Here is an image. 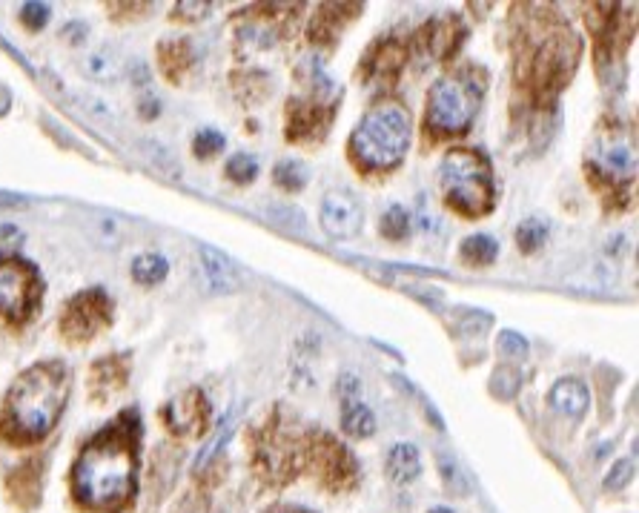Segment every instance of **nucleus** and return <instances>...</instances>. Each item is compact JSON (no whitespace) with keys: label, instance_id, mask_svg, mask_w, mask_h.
<instances>
[{"label":"nucleus","instance_id":"10","mask_svg":"<svg viewBox=\"0 0 639 513\" xmlns=\"http://www.w3.org/2000/svg\"><path fill=\"white\" fill-rule=\"evenodd\" d=\"M164 422L172 433L178 436H195L201 433L207 422V402L198 390H187L181 396H175L170 405L164 407Z\"/></svg>","mask_w":639,"mask_h":513},{"label":"nucleus","instance_id":"14","mask_svg":"<svg viewBox=\"0 0 639 513\" xmlns=\"http://www.w3.org/2000/svg\"><path fill=\"white\" fill-rule=\"evenodd\" d=\"M422 471V459H419V450L413 445H396V448L387 453V476L396 482V485H407L413 482Z\"/></svg>","mask_w":639,"mask_h":513},{"label":"nucleus","instance_id":"27","mask_svg":"<svg viewBox=\"0 0 639 513\" xmlns=\"http://www.w3.org/2000/svg\"><path fill=\"white\" fill-rule=\"evenodd\" d=\"M499 350H502L505 356H511V359H525V356L531 353L528 342H525L519 333H513V330H505V333L499 336Z\"/></svg>","mask_w":639,"mask_h":513},{"label":"nucleus","instance_id":"15","mask_svg":"<svg viewBox=\"0 0 639 513\" xmlns=\"http://www.w3.org/2000/svg\"><path fill=\"white\" fill-rule=\"evenodd\" d=\"M158 64H161V72L170 78L172 84H181L184 72H187L192 64L190 43H184V41L161 43V46H158Z\"/></svg>","mask_w":639,"mask_h":513},{"label":"nucleus","instance_id":"24","mask_svg":"<svg viewBox=\"0 0 639 513\" xmlns=\"http://www.w3.org/2000/svg\"><path fill=\"white\" fill-rule=\"evenodd\" d=\"M410 233V215L402 207H390L382 215V236L390 241H402Z\"/></svg>","mask_w":639,"mask_h":513},{"label":"nucleus","instance_id":"22","mask_svg":"<svg viewBox=\"0 0 639 513\" xmlns=\"http://www.w3.org/2000/svg\"><path fill=\"white\" fill-rule=\"evenodd\" d=\"M86 72L95 78V81H115L118 78V61H115V55H109L107 49H101V52H92L89 55V61H86Z\"/></svg>","mask_w":639,"mask_h":513},{"label":"nucleus","instance_id":"7","mask_svg":"<svg viewBox=\"0 0 639 513\" xmlns=\"http://www.w3.org/2000/svg\"><path fill=\"white\" fill-rule=\"evenodd\" d=\"M594 164L599 175L611 181H625L637 172V144L628 129H602L594 144Z\"/></svg>","mask_w":639,"mask_h":513},{"label":"nucleus","instance_id":"21","mask_svg":"<svg viewBox=\"0 0 639 513\" xmlns=\"http://www.w3.org/2000/svg\"><path fill=\"white\" fill-rule=\"evenodd\" d=\"M273 181H276L281 190L287 193H296L307 184V167L299 164V161H281L273 172Z\"/></svg>","mask_w":639,"mask_h":513},{"label":"nucleus","instance_id":"25","mask_svg":"<svg viewBox=\"0 0 639 513\" xmlns=\"http://www.w3.org/2000/svg\"><path fill=\"white\" fill-rule=\"evenodd\" d=\"M267 215H270V221H273V224L284 227V230H290V233H307V227H304V215H301L296 207L270 204V207H267Z\"/></svg>","mask_w":639,"mask_h":513},{"label":"nucleus","instance_id":"17","mask_svg":"<svg viewBox=\"0 0 639 513\" xmlns=\"http://www.w3.org/2000/svg\"><path fill=\"white\" fill-rule=\"evenodd\" d=\"M436 465H439V476H442L445 488H448L453 496H470V491H473V482H470L468 471L462 468V462H459L453 453L442 450V453H439V459H436Z\"/></svg>","mask_w":639,"mask_h":513},{"label":"nucleus","instance_id":"4","mask_svg":"<svg viewBox=\"0 0 639 513\" xmlns=\"http://www.w3.org/2000/svg\"><path fill=\"white\" fill-rule=\"evenodd\" d=\"M442 193L453 210L465 215H482L490 207V175L485 158L470 150H450L442 161Z\"/></svg>","mask_w":639,"mask_h":513},{"label":"nucleus","instance_id":"6","mask_svg":"<svg viewBox=\"0 0 639 513\" xmlns=\"http://www.w3.org/2000/svg\"><path fill=\"white\" fill-rule=\"evenodd\" d=\"M112 321V301L101 290H86L69 301L61 316V333L69 342H89Z\"/></svg>","mask_w":639,"mask_h":513},{"label":"nucleus","instance_id":"18","mask_svg":"<svg viewBox=\"0 0 639 513\" xmlns=\"http://www.w3.org/2000/svg\"><path fill=\"white\" fill-rule=\"evenodd\" d=\"M170 273L167 267V258L155 256V253H147V256L135 258L132 261V278L144 287H152V284H161L164 278Z\"/></svg>","mask_w":639,"mask_h":513},{"label":"nucleus","instance_id":"13","mask_svg":"<svg viewBox=\"0 0 639 513\" xmlns=\"http://www.w3.org/2000/svg\"><path fill=\"white\" fill-rule=\"evenodd\" d=\"M548 402H551V407H554V410H559L562 416L579 419V416L588 410L591 396H588V387L582 385V382H576V379H559V382L551 387V396H548Z\"/></svg>","mask_w":639,"mask_h":513},{"label":"nucleus","instance_id":"9","mask_svg":"<svg viewBox=\"0 0 639 513\" xmlns=\"http://www.w3.org/2000/svg\"><path fill=\"white\" fill-rule=\"evenodd\" d=\"M321 227L333 238H353L362 230V204L350 193H327L321 201Z\"/></svg>","mask_w":639,"mask_h":513},{"label":"nucleus","instance_id":"8","mask_svg":"<svg viewBox=\"0 0 639 513\" xmlns=\"http://www.w3.org/2000/svg\"><path fill=\"white\" fill-rule=\"evenodd\" d=\"M38 281L21 261H0V319L21 321L35 304Z\"/></svg>","mask_w":639,"mask_h":513},{"label":"nucleus","instance_id":"12","mask_svg":"<svg viewBox=\"0 0 639 513\" xmlns=\"http://www.w3.org/2000/svg\"><path fill=\"white\" fill-rule=\"evenodd\" d=\"M198 258H201V270L210 284L213 293H233L238 287V270L227 256H221L213 247H198Z\"/></svg>","mask_w":639,"mask_h":513},{"label":"nucleus","instance_id":"32","mask_svg":"<svg viewBox=\"0 0 639 513\" xmlns=\"http://www.w3.org/2000/svg\"><path fill=\"white\" fill-rule=\"evenodd\" d=\"M631 468H634L631 462H619V465H614V473L608 476V482H605V485H608V488H617V485L622 488V485L631 479Z\"/></svg>","mask_w":639,"mask_h":513},{"label":"nucleus","instance_id":"31","mask_svg":"<svg viewBox=\"0 0 639 513\" xmlns=\"http://www.w3.org/2000/svg\"><path fill=\"white\" fill-rule=\"evenodd\" d=\"M490 324V316H479V313H465L462 319H459V330L465 333V336H476V333H482L485 327Z\"/></svg>","mask_w":639,"mask_h":513},{"label":"nucleus","instance_id":"23","mask_svg":"<svg viewBox=\"0 0 639 513\" xmlns=\"http://www.w3.org/2000/svg\"><path fill=\"white\" fill-rule=\"evenodd\" d=\"M258 175V161L253 155H244V152H238L233 155L230 161H227V178L235 181V184H250V181H256Z\"/></svg>","mask_w":639,"mask_h":513},{"label":"nucleus","instance_id":"1","mask_svg":"<svg viewBox=\"0 0 639 513\" xmlns=\"http://www.w3.org/2000/svg\"><path fill=\"white\" fill-rule=\"evenodd\" d=\"M135 433L115 425L95 436L72 468V491L89 511H118L135 488Z\"/></svg>","mask_w":639,"mask_h":513},{"label":"nucleus","instance_id":"2","mask_svg":"<svg viewBox=\"0 0 639 513\" xmlns=\"http://www.w3.org/2000/svg\"><path fill=\"white\" fill-rule=\"evenodd\" d=\"M69 373L64 364H35L12 385L3 407V428L12 439L35 442L55 428L66 399Z\"/></svg>","mask_w":639,"mask_h":513},{"label":"nucleus","instance_id":"3","mask_svg":"<svg viewBox=\"0 0 639 513\" xmlns=\"http://www.w3.org/2000/svg\"><path fill=\"white\" fill-rule=\"evenodd\" d=\"M410 144L407 112L396 104L370 109L350 138V152L362 170H390L405 158Z\"/></svg>","mask_w":639,"mask_h":513},{"label":"nucleus","instance_id":"20","mask_svg":"<svg viewBox=\"0 0 639 513\" xmlns=\"http://www.w3.org/2000/svg\"><path fill=\"white\" fill-rule=\"evenodd\" d=\"M462 258L468 261L470 267H485L496 258V241L490 236H470L462 244Z\"/></svg>","mask_w":639,"mask_h":513},{"label":"nucleus","instance_id":"30","mask_svg":"<svg viewBox=\"0 0 639 513\" xmlns=\"http://www.w3.org/2000/svg\"><path fill=\"white\" fill-rule=\"evenodd\" d=\"M207 12H210L207 3H178L172 18H175V21H201Z\"/></svg>","mask_w":639,"mask_h":513},{"label":"nucleus","instance_id":"16","mask_svg":"<svg viewBox=\"0 0 639 513\" xmlns=\"http://www.w3.org/2000/svg\"><path fill=\"white\" fill-rule=\"evenodd\" d=\"M341 428L347 436L353 439H367L376 433V416L367 405H359V402H347L341 407Z\"/></svg>","mask_w":639,"mask_h":513},{"label":"nucleus","instance_id":"11","mask_svg":"<svg viewBox=\"0 0 639 513\" xmlns=\"http://www.w3.org/2000/svg\"><path fill=\"white\" fill-rule=\"evenodd\" d=\"M129 364L121 356H107L89 367V396L95 405H107L115 393H121L127 385Z\"/></svg>","mask_w":639,"mask_h":513},{"label":"nucleus","instance_id":"5","mask_svg":"<svg viewBox=\"0 0 639 513\" xmlns=\"http://www.w3.org/2000/svg\"><path fill=\"white\" fill-rule=\"evenodd\" d=\"M482 92L476 81L462 75H448L427 92V129L433 135H459L476 118Z\"/></svg>","mask_w":639,"mask_h":513},{"label":"nucleus","instance_id":"33","mask_svg":"<svg viewBox=\"0 0 639 513\" xmlns=\"http://www.w3.org/2000/svg\"><path fill=\"white\" fill-rule=\"evenodd\" d=\"M430 513H450V511H448V508H433Z\"/></svg>","mask_w":639,"mask_h":513},{"label":"nucleus","instance_id":"26","mask_svg":"<svg viewBox=\"0 0 639 513\" xmlns=\"http://www.w3.org/2000/svg\"><path fill=\"white\" fill-rule=\"evenodd\" d=\"M192 150L195 155L204 161V158H215L218 152L224 150V135L221 132H215V129H201L198 135H195V141H192Z\"/></svg>","mask_w":639,"mask_h":513},{"label":"nucleus","instance_id":"29","mask_svg":"<svg viewBox=\"0 0 639 513\" xmlns=\"http://www.w3.org/2000/svg\"><path fill=\"white\" fill-rule=\"evenodd\" d=\"M21 21L23 26H29V29H43L46 23H49V6L46 3H26L21 9Z\"/></svg>","mask_w":639,"mask_h":513},{"label":"nucleus","instance_id":"28","mask_svg":"<svg viewBox=\"0 0 639 513\" xmlns=\"http://www.w3.org/2000/svg\"><path fill=\"white\" fill-rule=\"evenodd\" d=\"M144 147H147V155L152 158V164L158 167L161 172H167V175H178V164H175V158H172L167 147H161V144H155V141H144Z\"/></svg>","mask_w":639,"mask_h":513},{"label":"nucleus","instance_id":"19","mask_svg":"<svg viewBox=\"0 0 639 513\" xmlns=\"http://www.w3.org/2000/svg\"><path fill=\"white\" fill-rule=\"evenodd\" d=\"M545 238H548V221H542V218H528L516 230V241H519L522 253H536L545 244Z\"/></svg>","mask_w":639,"mask_h":513}]
</instances>
